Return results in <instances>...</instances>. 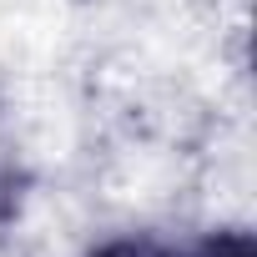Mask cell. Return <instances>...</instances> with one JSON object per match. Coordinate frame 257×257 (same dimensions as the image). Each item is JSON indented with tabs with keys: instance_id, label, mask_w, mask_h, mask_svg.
Wrapping results in <instances>:
<instances>
[{
	"instance_id": "7a4b0ae2",
	"label": "cell",
	"mask_w": 257,
	"mask_h": 257,
	"mask_svg": "<svg viewBox=\"0 0 257 257\" xmlns=\"http://www.w3.org/2000/svg\"><path fill=\"white\" fill-rule=\"evenodd\" d=\"M197 257H257V247H252L247 232H217L197 247Z\"/></svg>"
},
{
	"instance_id": "3957f363",
	"label": "cell",
	"mask_w": 257,
	"mask_h": 257,
	"mask_svg": "<svg viewBox=\"0 0 257 257\" xmlns=\"http://www.w3.org/2000/svg\"><path fill=\"white\" fill-rule=\"evenodd\" d=\"M16 212H21V172L0 157V227H6Z\"/></svg>"
},
{
	"instance_id": "6da1fadb",
	"label": "cell",
	"mask_w": 257,
	"mask_h": 257,
	"mask_svg": "<svg viewBox=\"0 0 257 257\" xmlns=\"http://www.w3.org/2000/svg\"><path fill=\"white\" fill-rule=\"evenodd\" d=\"M86 257H172V252L162 242H152V237H116V242H101Z\"/></svg>"
}]
</instances>
